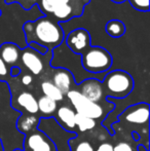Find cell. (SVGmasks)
Segmentation results:
<instances>
[{
    "label": "cell",
    "instance_id": "1",
    "mask_svg": "<svg viewBox=\"0 0 150 151\" xmlns=\"http://www.w3.org/2000/svg\"><path fill=\"white\" fill-rule=\"evenodd\" d=\"M26 43L35 42L52 52L65 40V33L61 25L50 16H43L23 25Z\"/></svg>",
    "mask_w": 150,
    "mask_h": 151
},
{
    "label": "cell",
    "instance_id": "2",
    "mask_svg": "<svg viewBox=\"0 0 150 151\" xmlns=\"http://www.w3.org/2000/svg\"><path fill=\"white\" fill-rule=\"evenodd\" d=\"M52 52V56L50 61V66L54 69L63 68V69L68 70L72 74L74 83H76V86L81 83L83 80L88 79V78H96V79L102 81L105 74H106L103 73L95 75V74H90L86 72L82 68L80 55L74 54L73 52H71L68 46L66 45L65 41H63L56 48H54Z\"/></svg>",
    "mask_w": 150,
    "mask_h": 151
},
{
    "label": "cell",
    "instance_id": "3",
    "mask_svg": "<svg viewBox=\"0 0 150 151\" xmlns=\"http://www.w3.org/2000/svg\"><path fill=\"white\" fill-rule=\"evenodd\" d=\"M101 82L106 98H111L113 100H122L126 98L135 86L133 76L121 69L109 70Z\"/></svg>",
    "mask_w": 150,
    "mask_h": 151
},
{
    "label": "cell",
    "instance_id": "4",
    "mask_svg": "<svg viewBox=\"0 0 150 151\" xmlns=\"http://www.w3.org/2000/svg\"><path fill=\"white\" fill-rule=\"evenodd\" d=\"M37 129L52 142L56 151H72L70 142L77 137V134L66 131L55 117H40Z\"/></svg>",
    "mask_w": 150,
    "mask_h": 151
},
{
    "label": "cell",
    "instance_id": "5",
    "mask_svg": "<svg viewBox=\"0 0 150 151\" xmlns=\"http://www.w3.org/2000/svg\"><path fill=\"white\" fill-rule=\"evenodd\" d=\"M80 57L82 68L90 74L98 75L107 73L112 69V55L103 46L90 45L80 55Z\"/></svg>",
    "mask_w": 150,
    "mask_h": 151
},
{
    "label": "cell",
    "instance_id": "6",
    "mask_svg": "<svg viewBox=\"0 0 150 151\" xmlns=\"http://www.w3.org/2000/svg\"><path fill=\"white\" fill-rule=\"evenodd\" d=\"M67 98L73 106L75 113L90 117L94 120L100 119L104 116L105 108L102 104L90 101L77 90H71L66 93Z\"/></svg>",
    "mask_w": 150,
    "mask_h": 151
},
{
    "label": "cell",
    "instance_id": "7",
    "mask_svg": "<svg viewBox=\"0 0 150 151\" xmlns=\"http://www.w3.org/2000/svg\"><path fill=\"white\" fill-rule=\"evenodd\" d=\"M64 41L71 52L81 55L86 48L90 46V32L84 28L73 29L65 36Z\"/></svg>",
    "mask_w": 150,
    "mask_h": 151
},
{
    "label": "cell",
    "instance_id": "8",
    "mask_svg": "<svg viewBox=\"0 0 150 151\" xmlns=\"http://www.w3.org/2000/svg\"><path fill=\"white\" fill-rule=\"evenodd\" d=\"M118 117L132 124H145L149 119V105L147 103L135 104L126 108Z\"/></svg>",
    "mask_w": 150,
    "mask_h": 151
},
{
    "label": "cell",
    "instance_id": "9",
    "mask_svg": "<svg viewBox=\"0 0 150 151\" xmlns=\"http://www.w3.org/2000/svg\"><path fill=\"white\" fill-rule=\"evenodd\" d=\"M44 56H41L28 45L21 50V58L24 67L31 72L32 75H39L44 70Z\"/></svg>",
    "mask_w": 150,
    "mask_h": 151
},
{
    "label": "cell",
    "instance_id": "10",
    "mask_svg": "<svg viewBox=\"0 0 150 151\" xmlns=\"http://www.w3.org/2000/svg\"><path fill=\"white\" fill-rule=\"evenodd\" d=\"M78 91L83 97L95 103H100L104 100V88L102 82L96 78H88L78 84Z\"/></svg>",
    "mask_w": 150,
    "mask_h": 151
},
{
    "label": "cell",
    "instance_id": "11",
    "mask_svg": "<svg viewBox=\"0 0 150 151\" xmlns=\"http://www.w3.org/2000/svg\"><path fill=\"white\" fill-rule=\"evenodd\" d=\"M24 149L28 148L30 151H54L52 143L45 137L44 134L38 129H34L24 138Z\"/></svg>",
    "mask_w": 150,
    "mask_h": 151
},
{
    "label": "cell",
    "instance_id": "12",
    "mask_svg": "<svg viewBox=\"0 0 150 151\" xmlns=\"http://www.w3.org/2000/svg\"><path fill=\"white\" fill-rule=\"evenodd\" d=\"M14 102L17 104V107L14 108V110H17L19 112H21L23 110L24 113L37 115V99L32 93H30V91H22V93H20L17 96Z\"/></svg>",
    "mask_w": 150,
    "mask_h": 151
},
{
    "label": "cell",
    "instance_id": "13",
    "mask_svg": "<svg viewBox=\"0 0 150 151\" xmlns=\"http://www.w3.org/2000/svg\"><path fill=\"white\" fill-rule=\"evenodd\" d=\"M75 111L69 106H60L55 113V119L68 132H75Z\"/></svg>",
    "mask_w": 150,
    "mask_h": 151
},
{
    "label": "cell",
    "instance_id": "14",
    "mask_svg": "<svg viewBox=\"0 0 150 151\" xmlns=\"http://www.w3.org/2000/svg\"><path fill=\"white\" fill-rule=\"evenodd\" d=\"M52 83L57 86L64 95H66L69 91L72 90V86L74 84L73 76L68 70L63 68H56L52 74Z\"/></svg>",
    "mask_w": 150,
    "mask_h": 151
},
{
    "label": "cell",
    "instance_id": "15",
    "mask_svg": "<svg viewBox=\"0 0 150 151\" xmlns=\"http://www.w3.org/2000/svg\"><path fill=\"white\" fill-rule=\"evenodd\" d=\"M21 48L17 44L11 42H5L0 45V57L4 63L9 67L17 66L16 64L20 61Z\"/></svg>",
    "mask_w": 150,
    "mask_h": 151
},
{
    "label": "cell",
    "instance_id": "16",
    "mask_svg": "<svg viewBox=\"0 0 150 151\" xmlns=\"http://www.w3.org/2000/svg\"><path fill=\"white\" fill-rule=\"evenodd\" d=\"M40 117L37 115H32V114H21L20 117L17 119L16 129L20 134L23 136L28 135L29 133L33 132L37 129L38 122H39Z\"/></svg>",
    "mask_w": 150,
    "mask_h": 151
},
{
    "label": "cell",
    "instance_id": "17",
    "mask_svg": "<svg viewBox=\"0 0 150 151\" xmlns=\"http://www.w3.org/2000/svg\"><path fill=\"white\" fill-rule=\"evenodd\" d=\"M105 32L112 39H120L126 33V25L123 21L112 19L105 23Z\"/></svg>",
    "mask_w": 150,
    "mask_h": 151
},
{
    "label": "cell",
    "instance_id": "18",
    "mask_svg": "<svg viewBox=\"0 0 150 151\" xmlns=\"http://www.w3.org/2000/svg\"><path fill=\"white\" fill-rule=\"evenodd\" d=\"M38 112L42 117H52L58 109V103L45 96H41L37 100Z\"/></svg>",
    "mask_w": 150,
    "mask_h": 151
},
{
    "label": "cell",
    "instance_id": "19",
    "mask_svg": "<svg viewBox=\"0 0 150 151\" xmlns=\"http://www.w3.org/2000/svg\"><path fill=\"white\" fill-rule=\"evenodd\" d=\"M40 86H41V91L43 93V96H45V97L54 100L57 103L58 102H62L64 100L65 95L52 81H50V80L42 81Z\"/></svg>",
    "mask_w": 150,
    "mask_h": 151
},
{
    "label": "cell",
    "instance_id": "20",
    "mask_svg": "<svg viewBox=\"0 0 150 151\" xmlns=\"http://www.w3.org/2000/svg\"><path fill=\"white\" fill-rule=\"evenodd\" d=\"M50 17L55 19L59 24L68 22L71 19L74 18V16H73V6L71 5L70 3L59 6V7H57L56 9L54 10L52 16H50Z\"/></svg>",
    "mask_w": 150,
    "mask_h": 151
},
{
    "label": "cell",
    "instance_id": "21",
    "mask_svg": "<svg viewBox=\"0 0 150 151\" xmlns=\"http://www.w3.org/2000/svg\"><path fill=\"white\" fill-rule=\"evenodd\" d=\"M71 0H37V6L44 16H52L57 7L70 3Z\"/></svg>",
    "mask_w": 150,
    "mask_h": 151
},
{
    "label": "cell",
    "instance_id": "22",
    "mask_svg": "<svg viewBox=\"0 0 150 151\" xmlns=\"http://www.w3.org/2000/svg\"><path fill=\"white\" fill-rule=\"evenodd\" d=\"M96 125V120L86 117V116L80 115V114H75V127H77L80 133H85V132L90 131V129H95Z\"/></svg>",
    "mask_w": 150,
    "mask_h": 151
},
{
    "label": "cell",
    "instance_id": "23",
    "mask_svg": "<svg viewBox=\"0 0 150 151\" xmlns=\"http://www.w3.org/2000/svg\"><path fill=\"white\" fill-rule=\"evenodd\" d=\"M134 9L139 12H149V0H126Z\"/></svg>",
    "mask_w": 150,
    "mask_h": 151
},
{
    "label": "cell",
    "instance_id": "24",
    "mask_svg": "<svg viewBox=\"0 0 150 151\" xmlns=\"http://www.w3.org/2000/svg\"><path fill=\"white\" fill-rule=\"evenodd\" d=\"M10 77L9 74V68L3 62V60L0 57V81L7 82V79Z\"/></svg>",
    "mask_w": 150,
    "mask_h": 151
},
{
    "label": "cell",
    "instance_id": "25",
    "mask_svg": "<svg viewBox=\"0 0 150 151\" xmlns=\"http://www.w3.org/2000/svg\"><path fill=\"white\" fill-rule=\"evenodd\" d=\"M74 151H95V149L88 141H80L75 146Z\"/></svg>",
    "mask_w": 150,
    "mask_h": 151
},
{
    "label": "cell",
    "instance_id": "26",
    "mask_svg": "<svg viewBox=\"0 0 150 151\" xmlns=\"http://www.w3.org/2000/svg\"><path fill=\"white\" fill-rule=\"evenodd\" d=\"M27 45H28L30 48H32L33 50H35L36 52H38L39 55H41V56H45V55L48 52L47 48L40 45V44H38V43H35V42H31V43L27 44Z\"/></svg>",
    "mask_w": 150,
    "mask_h": 151
},
{
    "label": "cell",
    "instance_id": "27",
    "mask_svg": "<svg viewBox=\"0 0 150 151\" xmlns=\"http://www.w3.org/2000/svg\"><path fill=\"white\" fill-rule=\"evenodd\" d=\"M113 151H134V150H133V147L128 143H126V142H119L115 146H113Z\"/></svg>",
    "mask_w": 150,
    "mask_h": 151
},
{
    "label": "cell",
    "instance_id": "28",
    "mask_svg": "<svg viewBox=\"0 0 150 151\" xmlns=\"http://www.w3.org/2000/svg\"><path fill=\"white\" fill-rule=\"evenodd\" d=\"M95 151H113V145L109 142L101 143Z\"/></svg>",
    "mask_w": 150,
    "mask_h": 151
},
{
    "label": "cell",
    "instance_id": "29",
    "mask_svg": "<svg viewBox=\"0 0 150 151\" xmlns=\"http://www.w3.org/2000/svg\"><path fill=\"white\" fill-rule=\"evenodd\" d=\"M21 82H22L23 86H29L33 82V76L31 74H25L22 78H21Z\"/></svg>",
    "mask_w": 150,
    "mask_h": 151
},
{
    "label": "cell",
    "instance_id": "30",
    "mask_svg": "<svg viewBox=\"0 0 150 151\" xmlns=\"http://www.w3.org/2000/svg\"><path fill=\"white\" fill-rule=\"evenodd\" d=\"M22 73V70L19 66H12L10 67V70H9V74H10V77H18L20 76V74Z\"/></svg>",
    "mask_w": 150,
    "mask_h": 151
},
{
    "label": "cell",
    "instance_id": "31",
    "mask_svg": "<svg viewBox=\"0 0 150 151\" xmlns=\"http://www.w3.org/2000/svg\"><path fill=\"white\" fill-rule=\"evenodd\" d=\"M138 151H148V148L145 147L143 145H139L138 146Z\"/></svg>",
    "mask_w": 150,
    "mask_h": 151
},
{
    "label": "cell",
    "instance_id": "32",
    "mask_svg": "<svg viewBox=\"0 0 150 151\" xmlns=\"http://www.w3.org/2000/svg\"><path fill=\"white\" fill-rule=\"evenodd\" d=\"M112 2H115V3H123L124 1H126V0H111Z\"/></svg>",
    "mask_w": 150,
    "mask_h": 151
},
{
    "label": "cell",
    "instance_id": "33",
    "mask_svg": "<svg viewBox=\"0 0 150 151\" xmlns=\"http://www.w3.org/2000/svg\"><path fill=\"white\" fill-rule=\"evenodd\" d=\"M0 151H4V146H3V144H2L1 140H0Z\"/></svg>",
    "mask_w": 150,
    "mask_h": 151
},
{
    "label": "cell",
    "instance_id": "34",
    "mask_svg": "<svg viewBox=\"0 0 150 151\" xmlns=\"http://www.w3.org/2000/svg\"><path fill=\"white\" fill-rule=\"evenodd\" d=\"M1 14H2V10H1V8H0V17H1Z\"/></svg>",
    "mask_w": 150,
    "mask_h": 151
}]
</instances>
